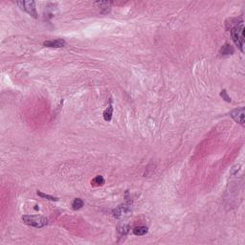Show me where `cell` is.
Masks as SVG:
<instances>
[{
    "label": "cell",
    "mask_w": 245,
    "mask_h": 245,
    "mask_svg": "<svg viewBox=\"0 0 245 245\" xmlns=\"http://www.w3.org/2000/svg\"><path fill=\"white\" fill-rule=\"evenodd\" d=\"M83 201L81 198H76L74 199V201L72 202V208L74 210H80L83 207Z\"/></svg>",
    "instance_id": "11"
},
{
    "label": "cell",
    "mask_w": 245,
    "mask_h": 245,
    "mask_svg": "<svg viewBox=\"0 0 245 245\" xmlns=\"http://www.w3.org/2000/svg\"><path fill=\"white\" fill-rule=\"evenodd\" d=\"M221 53L223 55H229V54H232L234 53V48L229 45V44H225L222 48H221Z\"/></svg>",
    "instance_id": "12"
},
{
    "label": "cell",
    "mask_w": 245,
    "mask_h": 245,
    "mask_svg": "<svg viewBox=\"0 0 245 245\" xmlns=\"http://www.w3.org/2000/svg\"><path fill=\"white\" fill-rule=\"evenodd\" d=\"M220 97L222 98L223 100H225V101L228 102V103L231 102V98L228 96V94H227V92H226V90H225V89L221 90V92H220Z\"/></svg>",
    "instance_id": "15"
},
{
    "label": "cell",
    "mask_w": 245,
    "mask_h": 245,
    "mask_svg": "<svg viewBox=\"0 0 245 245\" xmlns=\"http://www.w3.org/2000/svg\"><path fill=\"white\" fill-rule=\"evenodd\" d=\"M127 208H129V207H127V206H126L125 204H124V205H120L119 207H117V208L113 211L114 217H116V218H120L123 213H125L127 211Z\"/></svg>",
    "instance_id": "6"
},
{
    "label": "cell",
    "mask_w": 245,
    "mask_h": 245,
    "mask_svg": "<svg viewBox=\"0 0 245 245\" xmlns=\"http://www.w3.org/2000/svg\"><path fill=\"white\" fill-rule=\"evenodd\" d=\"M149 229L145 226H138L133 229V234L135 236H144V234H148Z\"/></svg>",
    "instance_id": "9"
},
{
    "label": "cell",
    "mask_w": 245,
    "mask_h": 245,
    "mask_svg": "<svg viewBox=\"0 0 245 245\" xmlns=\"http://www.w3.org/2000/svg\"><path fill=\"white\" fill-rule=\"evenodd\" d=\"M95 4L99 6V8H101L102 10H105L104 13H107V12H109V10H110L111 2H108V1H100V2H95Z\"/></svg>",
    "instance_id": "10"
},
{
    "label": "cell",
    "mask_w": 245,
    "mask_h": 245,
    "mask_svg": "<svg viewBox=\"0 0 245 245\" xmlns=\"http://www.w3.org/2000/svg\"><path fill=\"white\" fill-rule=\"evenodd\" d=\"M17 5L20 6V8L22 10H24L25 12H27L29 15H32L33 17H35V18L37 17L35 1H18Z\"/></svg>",
    "instance_id": "3"
},
{
    "label": "cell",
    "mask_w": 245,
    "mask_h": 245,
    "mask_svg": "<svg viewBox=\"0 0 245 245\" xmlns=\"http://www.w3.org/2000/svg\"><path fill=\"white\" fill-rule=\"evenodd\" d=\"M244 115H245V109L244 107L234 109L231 112V117L236 121L237 123L240 124L241 125H244Z\"/></svg>",
    "instance_id": "4"
},
{
    "label": "cell",
    "mask_w": 245,
    "mask_h": 245,
    "mask_svg": "<svg viewBox=\"0 0 245 245\" xmlns=\"http://www.w3.org/2000/svg\"><path fill=\"white\" fill-rule=\"evenodd\" d=\"M22 220L29 226L36 228H42L48 223V219L42 215H23Z\"/></svg>",
    "instance_id": "2"
},
{
    "label": "cell",
    "mask_w": 245,
    "mask_h": 245,
    "mask_svg": "<svg viewBox=\"0 0 245 245\" xmlns=\"http://www.w3.org/2000/svg\"><path fill=\"white\" fill-rule=\"evenodd\" d=\"M104 184V178L102 175H98L94 179L91 180V186L92 187H100Z\"/></svg>",
    "instance_id": "7"
},
{
    "label": "cell",
    "mask_w": 245,
    "mask_h": 245,
    "mask_svg": "<svg viewBox=\"0 0 245 245\" xmlns=\"http://www.w3.org/2000/svg\"><path fill=\"white\" fill-rule=\"evenodd\" d=\"M37 195H38V196L42 197V198H46V199L51 200V201H58V198H57V197H55V196H52V195H49V194L43 193V192H41L40 191H37Z\"/></svg>",
    "instance_id": "13"
},
{
    "label": "cell",
    "mask_w": 245,
    "mask_h": 245,
    "mask_svg": "<svg viewBox=\"0 0 245 245\" xmlns=\"http://www.w3.org/2000/svg\"><path fill=\"white\" fill-rule=\"evenodd\" d=\"M231 36L234 42L239 48V50L243 53L244 46V24L240 22L237 26H234L231 29Z\"/></svg>",
    "instance_id": "1"
},
{
    "label": "cell",
    "mask_w": 245,
    "mask_h": 245,
    "mask_svg": "<svg viewBox=\"0 0 245 245\" xmlns=\"http://www.w3.org/2000/svg\"><path fill=\"white\" fill-rule=\"evenodd\" d=\"M112 114H113V107L112 104H109V106L103 111V119L106 122H109L112 119Z\"/></svg>",
    "instance_id": "8"
},
{
    "label": "cell",
    "mask_w": 245,
    "mask_h": 245,
    "mask_svg": "<svg viewBox=\"0 0 245 245\" xmlns=\"http://www.w3.org/2000/svg\"><path fill=\"white\" fill-rule=\"evenodd\" d=\"M129 226L127 224H123L121 227L118 228V232L123 234H125L127 232H129Z\"/></svg>",
    "instance_id": "14"
},
{
    "label": "cell",
    "mask_w": 245,
    "mask_h": 245,
    "mask_svg": "<svg viewBox=\"0 0 245 245\" xmlns=\"http://www.w3.org/2000/svg\"><path fill=\"white\" fill-rule=\"evenodd\" d=\"M43 45L46 47H51V48H61V47L65 46V41L61 40V38H57V40H55L44 41Z\"/></svg>",
    "instance_id": "5"
}]
</instances>
